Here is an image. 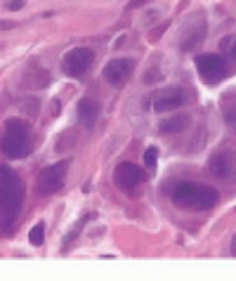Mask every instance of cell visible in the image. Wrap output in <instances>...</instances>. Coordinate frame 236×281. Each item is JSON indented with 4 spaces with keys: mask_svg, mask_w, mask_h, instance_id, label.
I'll return each instance as SVG.
<instances>
[{
    "mask_svg": "<svg viewBox=\"0 0 236 281\" xmlns=\"http://www.w3.org/2000/svg\"><path fill=\"white\" fill-rule=\"evenodd\" d=\"M24 208V182L14 168L0 165V229L12 232Z\"/></svg>",
    "mask_w": 236,
    "mask_h": 281,
    "instance_id": "cell-1",
    "label": "cell"
},
{
    "mask_svg": "<svg viewBox=\"0 0 236 281\" xmlns=\"http://www.w3.org/2000/svg\"><path fill=\"white\" fill-rule=\"evenodd\" d=\"M170 199L182 210H192V213H203L218 206L220 194L213 187H205L199 182H177L170 191Z\"/></svg>",
    "mask_w": 236,
    "mask_h": 281,
    "instance_id": "cell-2",
    "label": "cell"
},
{
    "mask_svg": "<svg viewBox=\"0 0 236 281\" xmlns=\"http://www.w3.org/2000/svg\"><path fill=\"white\" fill-rule=\"evenodd\" d=\"M0 152L7 159H26L33 152V133L24 118H10L0 133Z\"/></svg>",
    "mask_w": 236,
    "mask_h": 281,
    "instance_id": "cell-3",
    "label": "cell"
},
{
    "mask_svg": "<svg viewBox=\"0 0 236 281\" xmlns=\"http://www.w3.org/2000/svg\"><path fill=\"white\" fill-rule=\"evenodd\" d=\"M196 64V71H199V78L208 85H215L220 80H224L227 76L231 74V69L227 67V61L222 59L220 55H210V52H203L194 59Z\"/></svg>",
    "mask_w": 236,
    "mask_h": 281,
    "instance_id": "cell-4",
    "label": "cell"
},
{
    "mask_svg": "<svg viewBox=\"0 0 236 281\" xmlns=\"http://www.w3.org/2000/svg\"><path fill=\"white\" fill-rule=\"evenodd\" d=\"M68 165H71V161L64 159V161H59V163H52V165H48V168H43L40 175H38V180H36L38 191L45 194V196L57 194V191L64 187V182H66Z\"/></svg>",
    "mask_w": 236,
    "mask_h": 281,
    "instance_id": "cell-5",
    "label": "cell"
},
{
    "mask_svg": "<svg viewBox=\"0 0 236 281\" xmlns=\"http://www.w3.org/2000/svg\"><path fill=\"white\" fill-rule=\"evenodd\" d=\"M113 182H116V187L123 194H137L139 191V187H142L144 182V170L142 168H137L135 163H130V161H123V163H118L116 172H113Z\"/></svg>",
    "mask_w": 236,
    "mask_h": 281,
    "instance_id": "cell-6",
    "label": "cell"
},
{
    "mask_svg": "<svg viewBox=\"0 0 236 281\" xmlns=\"http://www.w3.org/2000/svg\"><path fill=\"white\" fill-rule=\"evenodd\" d=\"M92 61H95V55L90 48H74L64 55L62 69H64V74L71 76V78H83Z\"/></svg>",
    "mask_w": 236,
    "mask_h": 281,
    "instance_id": "cell-7",
    "label": "cell"
},
{
    "mask_svg": "<svg viewBox=\"0 0 236 281\" xmlns=\"http://www.w3.org/2000/svg\"><path fill=\"white\" fill-rule=\"evenodd\" d=\"M208 170L215 180H222V182H229L234 184L236 182V152H218L213 154L210 163H208Z\"/></svg>",
    "mask_w": 236,
    "mask_h": 281,
    "instance_id": "cell-8",
    "label": "cell"
},
{
    "mask_svg": "<svg viewBox=\"0 0 236 281\" xmlns=\"http://www.w3.org/2000/svg\"><path fill=\"white\" fill-rule=\"evenodd\" d=\"M132 71H135V61L128 59V57H118V59H111L109 64L104 67V80L109 83V85L113 88H121L125 85L128 80H130Z\"/></svg>",
    "mask_w": 236,
    "mask_h": 281,
    "instance_id": "cell-9",
    "label": "cell"
},
{
    "mask_svg": "<svg viewBox=\"0 0 236 281\" xmlns=\"http://www.w3.org/2000/svg\"><path fill=\"white\" fill-rule=\"evenodd\" d=\"M184 104V92L180 88H163L161 92L154 95V109L156 111H173Z\"/></svg>",
    "mask_w": 236,
    "mask_h": 281,
    "instance_id": "cell-10",
    "label": "cell"
},
{
    "mask_svg": "<svg viewBox=\"0 0 236 281\" xmlns=\"http://www.w3.org/2000/svg\"><path fill=\"white\" fill-rule=\"evenodd\" d=\"M203 38H205V19L196 17L192 24L184 29V36H182L180 45H182V50H192V48H196Z\"/></svg>",
    "mask_w": 236,
    "mask_h": 281,
    "instance_id": "cell-11",
    "label": "cell"
},
{
    "mask_svg": "<svg viewBox=\"0 0 236 281\" xmlns=\"http://www.w3.org/2000/svg\"><path fill=\"white\" fill-rule=\"evenodd\" d=\"M97 118H100V104H97V99L83 97L78 102V121H81V125L92 128L95 123H97Z\"/></svg>",
    "mask_w": 236,
    "mask_h": 281,
    "instance_id": "cell-12",
    "label": "cell"
},
{
    "mask_svg": "<svg viewBox=\"0 0 236 281\" xmlns=\"http://www.w3.org/2000/svg\"><path fill=\"white\" fill-rule=\"evenodd\" d=\"M220 111H222L224 123L236 133V92H227L224 95L222 102H220Z\"/></svg>",
    "mask_w": 236,
    "mask_h": 281,
    "instance_id": "cell-13",
    "label": "cell"
},
{
    "mask_svg": "<svg viewBox=\"0 0 236 281\" xmlns=\"http://www.w3.org/2000/svg\"><path fill=\"white\" fill-rule=\"evenodd\" d=\"M189 125V116L186 114H177V116H170V118H166V121L161 123V133H166V135H173V133H182V130Z\"/></svg>",
    "mask_w": 236,
    "mask_h": 281,
    "instance_id": "cell-14",
    "label": "cell"
},
{
    "mask_svg": "<svg viewBox=\"0 0 236 281\" xmlns=\"http://www.w3.org/2000/svg\"><path fill=\"white\" fill-rule=\"evenodd\" d=\"M220 50H222V57H227L229 61L236 64V36H227L220 40Z\"/></svg>",
    "mask_w": 236,
    "mask_h": 281,
    "instance_id": "cell-15",
    "label": "cell"
},
{
    "mask_svg": "<svg viewBox=\"0 0 236 281\" xmlns=\"http://www.w3.org/2000/svg\"><path fill=\"white\" fill-rule=\"evenodd\" d=\"M29 241H31L33 246H43V241H45V222H38L31 232H29Z\"/></svg>",
    "mask_w": 236,
    "mask_h": 281,
    "instance_id": "cell-16",
    "label": "cell"
},
{
    "mask_svg": "<svg viewBox=\"0 0 236 281\" xmlns=\"http://www.w3.org/2000/svg\"><path fill=\"white\" fill-rule=\"evenodd\" d=\"M156 163H158V149L149 147L147 152H144V168H147V170H154Z\"/></svg>",
    "mask_w": 236,
    "mask_h": 281,
    "instance_id": "cell-17",
    "label": "cell"
},
{
    "mask_svg": "<svg viewBox=\"0 0 236 281\" xmlns=\"http://www.w3.org/2000/svg\"><path fill=\"white\" fill-rule=\"evenodd\" d=\"M21 5H24L21 0H12V3H10V5H7V7H10V10H19V7H21Z\"/></svg>",
    "mask_w": 236,
    "mask_h": 281,
    "instance_id": "cell-18",
    "label": "cell"
},
{
    "mask_svg": "<svg viewBox=\"0 0 236 281\" xmlns=\"http://www.w3.org/2000/svg\"><path fill=\"white\" fill-rule=\"evenodd\" d=\"M7 26H12V21H0V29H7Z\"/></svg>",
    "mask_w": 236,
    "mask_h": 281,
    "instance_id": "cell-19",
    "label": "cell"
},
{
    "mask_svg": "<svg viewBox=\"0 0 236 281\" xmlns=\"http://www.w3.org/2000/svg\"><path fill=\"white\" fill-rule=\"evenodd\" d=\"M144 0H132V7H137V5H142Z\"/></svg>",
    "mask_w": 236,
    "mask_h": 281,
    "instance_id": "cell-20",
    "label": "cell"
}]
</instances>
